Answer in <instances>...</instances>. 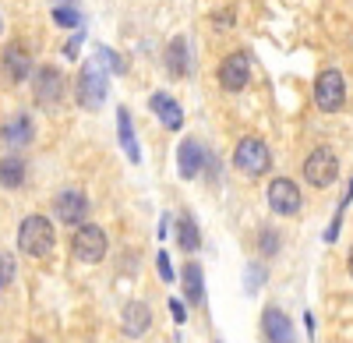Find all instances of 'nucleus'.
<instances>
[{"label":"nucleus","instance_id":"1","mask_svg":"<svg viewBox=\"0 0 353 343\" xmlns=\"http://www.w3.org/2000/svg\"><path fill=\"white\" fill-rule=\"evenodd\" d=\"M57 248V231L46 216H25L18 226V251L28 259H50Z\"/></svg>","mask_w":353,"mask_h":343},{"label":"nucleus","instance_id":"2","mask_svg":"<svg viewBox=\"0 0 353 343\" xmlns=\"http://www.w3.org/2000/svg\"><path fill=\"white\" fill-rule=\"evenodd\" d=\"M233 166L244 177H265L272 170V153L261 138H241L237 149H233Z\"/></svg>","mask_w":353,"mask_h":343},{"label":"nucleus","instance_id":"3","mask_svg":"<svg viewBox=\"0 0 353 343\" xmlns=\"http://www.w3.org/2000/svg\"><path fill=\"white\" fill-rule=\"evenodd\" d=\"M106 248H110V241H106V231L103 226H96V223H78L74 226V237H71V251L78 255L81 262H103L106 259Z\"/></svg>","mask_w":353,"mask_h":343},{"label":"nucleus","instance_id":"4","mask_svg":"<svg viewBox=\"0 0 353 343\" xmlns=\"http://www.w3.org/2000/svg\"><path fill=\"white\" fill-rule=\"evenodd\" d=\"M346 103V78L339 68H325L314 78V106L321 113H336Z\"/></svg>","mask_w":353,"mask_h":343},{"label":"nucleus","instance_id":"5","mask_svg":"<svg viewBox=\"0 0 353 343\" xmlns=\"http://www.w3.org/2000/svg\"><path fill=\"white\" fill-rule=\"evenodd\" d=\"M106 75H103V68L96 64V61H85L81 64V71H78V103L85 106V110H96L103 99H106Z\"/></svg>","mask_w":353,"mask_h":343},{"label":"nucleus","instance_id":"6","mask_svg":"<svg viewBox=\"0 0 353 343\" xmlns=\"http://www.w3.org/2000/svg\"><path fill=\"white\" fill-rule=\"evenodd\" d=\"M32 96L39 106H57L64 96V75L61 68H53V64H43L32 71Z\"/></svg>","mask_w":353,"mask_h":343},{"label":"nucleus","instance_id":"7","mask_svg":"<svg viewBox=\"0 0 353 343\" xmlns=\"http://www.w3.org/2000/svg\"><path fill=\"white\" fill-rule=\"evenodd\" d=\"M219 85L226 92H241L248 89V81H251V57L244 50H233L230 57H223V64H219Z\"/></svg>","mask_w":353,"mask_h":343},{"label":"nucleus","instance_id":"8","mask_svg":"<svg viewBox=\"0 0 353 343\" xmlns=\"http://www.w3.org/2000/svg\"><path fill=\"white\" fill-rule=\"evenodd\" d=\"M336 174H339V159H336V153L332 149H314L307 159H304V177H307V184L311 188H329L332 181H336Z\"/></svg>","mask_w":353,"mask_h":343},{"label":"nucleus","instance_id":"9","mask_svg":"<svg viewBox=\"0 0 353 343\" xmlns=\"http://www.w3.org/2000/svg\"><path fill=\"white\" fill-rule=\"evenodd\" d=\"M269 209L276 216H293L301 213V188L293 184L290 177H276L269 184Z\"/></svg>","mask_w":353,"mask_h":343},{"label":"nucleus","instance_id":"10","mask_svg":"<svg viewBox=\"0 0 353 343\" xmlns=\"http://www.w3.org/2000/svg\"><path fill=\"white\" fill-rule=\"evenodd\" d=\"M0 68H4V78L11 85H21V81L32 78V53H28V46H21V43H11L4 50V57H0Z\"/></svg>","mask_w":353,"mask_h":343},{"label":"nucleus","instance_id":"11","mask_svg":"<svg viewBox=\"0 0 353 343\" xmlns=\"http://www.w3.org/2000/svg\"><path fill=\"white\" fill-rule=\"evenodd\" d=\"M53 209H57V219H61V223L78 226V223H85V216H88V198H85V191H78V188H64L61 195H57Z\"/></svg>","mask_w":353,"mask_h":343},{"label":"nucleus","instance_id":"12","mask_svg":"<svg viewBox=\"0 0 353 343\" xmlns=\"http://www.w3.org/2000/svg\"><path fill=\"white\" fill-rule=\"evenodd\" d=\"M261 329H265V340L269 343H297V333H293V322L286 319V311L269 304L261 315Z\"/></svg>","mask_w":353,"mask_h":343},{"label":"nucleus","instance_id":"13","mask_svg":"<svg viewBox=\"0 0 353 343\" xmlns=\"http://www.w3.org/2000/svg\"><path fill=\"white\" fill-rule=\"evenodd\" d=\"M32 138H36V128H32V117H28V113H14V117H8L4 131H0V141H4L8 149H25Z\"/></svg>","mask_w":353,"mask_h":343},{"label":"nucleus","instance_id":"14","mask_svg":"<svg viewBox=\"0 0 353 343\" xmlns=\"http://www.w3.org/2000/svg\"><path fill=\"white\" fill-rule=\"evenodd\" d=\"M149 110L163 121V128H170V131H181V128H184V110H181V103H176L173 96L152 92V96H149Z\"/></svg>","mask_w":353,"mask_h":343},{"label":"nucleus","instance_id":"15","mask_svg":"<svg viewBox=\"0 0 353 343\" xmlns=\"http://www.w3.org/2000/svg\"><path fill=\"white\" fill-rule=\"evenodd\" d=\"M163 61H166V71L173 78H188V71H191V46H188V39L184 36H173L166 43Z\"/></svg>","mask_w":353,"mask_h":343},{"label":"nucleus","instance_id":"16","mask_svg":"<svg viewBox=\"0 0 353 343\" xmlns=\"http://www.w3.org/2000/svg\"><path fill=\"white\" fill-rule=\"evenodd\" d=\"M205 149H201V141L198 138H184L181 141V149H176V163H181V177H198L201 174V166H205Z\"/></svg>","mask_w":353,"mask_h":343},{"label":"nucleus","instance_id":"17","mask_svg":"<svg viewBox=\"0 0 353 343\" xmlns=\"http://www.w3.org/2000/svg\"><path fill=\"white\" fill-rule=\"evenodd\" d=\"M149 326H152L149 304H145V301H128L124 304V315H121V329L128 336H145V333H149Z\"/></svg>","mask_w":353,"mask_h":343},{"label":"nucleus","instance_id":"18","mask_svg":"<svg viewBox=\"0 0 353 343\" xmlns=\"http://www.w3.org/2000/svg\"><path fill=\"white\" fill-rule=\"evenodd\" d=\"M21 184H25V159L21 156H4L0 159V188L14 191Z\"/></svg>","mask_w":353,"mask_h":343},{"label":"nucleus","instance_id":"19","mask_svg":"<svg viewBox=\"0 0 353 343\" xmlns=\"http://www.w3.org/2000/svg\"><path fill=\"white\" fill-rule=\"evenodd\" d=\"M117 131H121V146H124V153H128V159H141V153H138V138H134V128H131V113L121 106L117 110Z\"/></svg>","mask_w":353,"mask_h":343},{"label":"nucleus","instance_id":"20","mask_svg":"<svg viewBox=\"0 0 353 343\" xmlns=\"http://www.w3.org/2000/svg\"><path fill=\"white\" fill-rule=\"evenodd\" d=\"M184 297L191 304H201V297H205V283H201V266L198 262L184 266Z\"/></svg>","mask_w":353,"mask_h":343},{"label":"nucleus","instance_id":"21","mask_svg":"<svg viewBox=\"0 0 353 343\" xmlns=\"http://www.w3.org/2000/svg\"><path fill=\"white\" fill-rule=\"evenodd\" d=\"M176 241H181L184 251H198L201 234H198V223H194L191 216H181V223H176Z\"/></svg>","mask_w":353,"mask_h":343},{"label":"nucleus","instance_id":"22","mask_svg":"<svg viewBox=\"0 0 353 343\" xmlns=\"http://www.w3.org/2000/svg\"><path fill=\"white\" fill-rule=\"evenodd\" d=\"M53 21L61 25V28H78L81 18H78V11H74L71 4H57V8H53Z\"/></svg>","mask_w":353,"mask_h":343},{"label":"nucleus","instance_id":"23","mask_svg":"<svg viewBox=\"0 0 353 343\" xmlns=\"http://www.w3.org/2000/svg\"><path fill=\"white\" fill-rule=\"evenodd\" d=\"M11 280H14V259L8 251H0V291H8Z\"/></svg>","mask_w":353,"mask_h":343},{"label":"nucleus","instance_id":"24","mask_svg":"<svg viewBox=\"0 0 353 343\" xmlns=\"http://www.w3.org/2000/svg\"><path fill=\"white\" fill-rule=\"evenodd\" d=\"M156 266H159V276H163V283H173V269H170V259H166V251H159Z\"/></svg>","mask_w":353,"mask_h":343},{"label":"nucleus","instance_id":"25","mask_svg":"<svg viewBox=\"0 0 353 343\" xmlns=\"http://www.w3.org/2000/svg\"><path fill=\"white\" fill-rule=\"evenodd\" d=\"M279 248V237H272V234H261V255H272Z\"/></svg>","mask_w":353,"mask_h":343},{"label":"nucleus","instance_id":"26","mask_svg":"<svg viewBox=\"0 0 353 343\" xmlns=\"http://www.w3.org/2000/svg\"><path fill=\"white\" fill-rule=\"evenodd\" d=\"M78 46H81V32H78V36H74V39H71L68 46H64V53L71 57V61H74V57H78Z\"/></svg>","mask_w":353,"mask_h":343},{"label":"nucleus","instance_id":"27","mask_svg":"<svg viewBox=\"0 0 353 343\" xmlns=\"http://www.w3.org/2000/svg\"><path fill=\"white\" fill-rule=\"evenodd\" d=\"M170 311H173V319H176V322H184V315H188L181 301H170Z\"/></svg>","mask_w":353,"mask_h":343},{"label":"nucleus","instance_id":"28","mask_svg":"<svg viewBox=\"0 0 353 343\" xmlns=\"http://www.w3.org/2000/svg\"><path fill=\"white\" fill-rule=\"evenodd\" d=\"M346 266H350V276H353V251H350V262Z\"/></svg>","mask_w":353,"mask_h":343},{"label":"nucleus","instance_id":"29","mask_svg":"<svg viewBox=\"0 0 353 343\" xmlns=\"http://www.w3.org/2000/svg\"><path fill=\"white\" fill-rule=\"evenodd\" d=\"M57 4H74V0H57Z\"/></svg>","mask_w":353,"mask_h":343},{"label":"nucleus","instance_id":"30","mask_svg":"<svg viewBox=\"0 0 353 343\" xmlns=\"http://www.w3.org/2000/svg\"><path fill=\"white\" fill-rule=\"evenodd\" d=\"M0 32H4V21H0Z\"/></svg>","mask_w":353,"mask_h":343}]
</instances>
